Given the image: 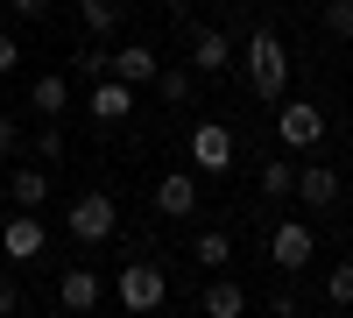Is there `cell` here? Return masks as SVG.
I'll return each mask as SVG.
<instances>
[{"instance_id":"obj_26","label":"cell","mask_w":353,"mask_h":318,"mask_svg":"<svg viewBox=\"0 0 353 318\" xmlns=\"http://www.w3.org/2000/svg\"><path fill=\"white\" fill-rule=\"evenodd\" d=\"M0 311H21V290H14V283H0Z\"/></svg>"},{"instance_id":"obj_7","label":"cell","mask_w":353,"mask_h":318,"mask_svg":"<svg viewBox=\"0 0 353 318\" xmlns=\"http://www.w3.org/2000/svg\"><path fill=\"white\" fill-rule=\"evenodd\" d=\"M0 255H8V262H28V255H43V219H36V212H14L8 226H0Z\"/></svg>"},{"instance_id":"obj_22","label":"cell","mask_w":353,"mask_h":318,"mask_svg":"<svg viewBox=\"0 0 353 318\" xmlns=\"http://www.w3.org/2000/svg\"><path fill=\"white\" fill-rule=\"evenodd\" d=\"M325 21H332V36H346V43H353V0H332Z\"/></svg>"},{"instance_id":"obj_10","label":"cell","mask_w":353,"mask_h":318,"mask_svg":"<svg viewBox=\"0 0 353 318\" xmlns=\"http://www.w3.org/2000/svg\"><path fill=\"white\" fill-rule=\"evenodd\" d=\"M156 212H170V219L198 212V177H191V170H170V177L156 184Z\"/></svg>"},{"instance_id":"obj_5","label":"cell","mask_w":353,"mask_h":318,"mask_svg":"<svg viewBox=\"0 0 353 318\" xmlns=\"http://www.w3.org/2000/svg\"><path fill=\"white\" fill-rule=\"evenodd\" d=\"M191 163H198V170H212V177H219V170H233V135H226L219 121L191 128Z\"/></svg>"},{"instance_id":"obj_18","label":"cell","mask_w":353,"mask_h":318,"mask_svg":"<svg viewBox=\"0 0 353 318\" xmlns=\"http://www.w3.org/2000/svg\"><path fill=\"white\" fill-rule=\"evenodd\" d=\"M191 255H198L205 269H226V262H233V241H226V234H198V241H191Z\"/></svg>"},{"instance_id":"obj_19","label":"cell","mask_w":353,"mask_h":318,"mask_svg":"<svg viewBox=\"0 0 353 318\" xmlns=\"http://www.w3.org/2000/svg\"><path fill=\"white\" fill-rule=\"evenodd\" d=\"M261 191H269V198H283V191H297V170H290L283 156H276V163H261Z\"/></svg>"},{"instance_id":"obj_4","label":"cell","mask_w":353,"mask_h":318,"mask_svg":"<svg viewBox=\"0 0 353 318\" xmlns=\"http://www.w3.org/2000/svg\"><path fill=\"white\" fill-rule=\"evenodd\" d=\"M276 113H283V141H290V149H318L325 113H318L311 99H276Z\"/></svg>"},{"instance_id":"obj_8","label":"cell","mask_w":353,"mask_h":318,"mask_svg":"<svg viewBox=\"0 0 353 318\" xmlns=\"http://www.w3.org/2000/svg\"><path fill=\"white\" fill-rule=\"evenodd\" d=\"M318 255V241H311V226H276V241H269V262L290 276V269H304Z\"/></svg>"},{"instance_id":"obj_24","label":"cell","mask_w":353,"mask_h":318,"mask_svg":"<svg viewBox=\"0 0 353 318\" xmlns=\"http://www.w3.org/2000/svg\"><path fill=\"white\" fill-rule=\"evenodd\" d=\"M14 64H21V43H8V36H0V78H8Z\"/></svg>"},{"instance_id":"obj_12","label":"cell","mask_w":353,"mask_h":318,"mask_svg":"<svg viewBox=\"0 0 353 318\" xmlns=\"http://www.w3.org/2000/svg\"><path fill=\"white\" fill-rule=\"evenodd\" d=\"M113 78H128V85H149V78H163V71H156V50L121 43V50H113Z\"/></svg>"},{"instance_id":"obj_21","label":"cell","mask_w":353,"mask_h":318,"mask_svg":"<svg viewBox=\"0 0 353 318\" xmlns=\"http://www.w3.org/2000/svg\"><path fill=\"white\" fill-rule=\"evenodd\" d=\"M163 99L184 106V99H191V71H163Z\"/></svg>"},{"instance_id":"obj_27","label":"cell","mask_w":353,"mask_h":318,"mask_svg":"<svg viewBox=\"0 0 353 318\" xmlns=\"http://www.w3.org/2000/svg\"><path fill=\"white\" fill-rule=\"evenodd\" d=\"M163 8H191V0H163Z\"/></svg>"},{"instance_id":"obj_11","label":"cell","mask_w":353,"mask_h":318,"mask_svg":"<svg viewBox=\"0 0 353 318\" xmlns=\"http://www.w3.org/2000/svg\"><path fill=\"white\" fill-rule=\"evenodd\" d=\"M28 106L50 113V121H64V113H71V85H64V71H43L36 85H28Z\"/></svg>"},{"instance_id":"obj_16","label":"cell","mask_w":353,"mask_h":318,"mask_svg":"<svg viewBox=\"0 0 353 318\" xmlns=\"http://www.w3.org/2000/svg\"><path fill=\"white\" fill-rule=\"evenodd\" d=\"M205 311H212V318H241L248 290H241V283H212V290H205Z\"/></svg>"},{"instance_id":"obj_15","label":"cell","mask_w":353,"mask_h":318,"mask_svg":"<svg viewBox=\"0 0 353 318\" xmlns=\"http://www.w3.org/2000/svg\"><path fill=\"white\" fill-rule=\"evenodd\" d=\"M8 198H14V206H43V198H50V177H43V170H14V177H8Z\"/></svg>"},{"instance_id":"obj_3","label":"cell","mask_w":353,"mask_h":318,"mask_svg":"<svg viewBox=\"0 0 353 318\" xmlns=\"http://www.w3.org/2000/svg\"><path fill=\"white\" fill-rule=\"evenodd\" d=\"M71 234L78 241H113V198L106 191H85V198H71Z\"/></svg>"},{"instance_id":"obj_17","label":"cell","mask_w":353,"mask_h":318,"mask_svg":"<svg viewBox=\"0 0 353 318\" xmlns=\"http://www.w3.org/2000/svg\"><path fill=\"white\" fill-rule=\"evenodd\" d=\"M78 14L92 36H113V21H121V0H78Z\"/></svg>"},{"instance_id":"obj_9","label":"cell","mask_w":353,"mask_h":318,"mask_svg":"<svg viewBox=\"0 0 353 318\" xmlns=\"http://www.w3.org/2000/svg\"><path fill=\"white\" fill-rule=\"evenodd\" d=\"M99 297H106V290H99L92 269H64V276H57V304H64V311L85 318V311H99Z\"/></svg>"},{"instance_id":"obj_23","label":"cell","mask_w":353,"mask_h":318,"mask_svg":"<svg viewBox=\"0 0 353 318\" xmlns=\"http://www.w3.org/2000/svg\"><path fill=\"white\" fill-rule=\"evenodd\" d=\"M14 149H21V128L8 121V113H0V156H14Z\"/></svg>"},{"instance_id":"obj_20","label":"cell","mask_w":353,"mask_h":318,"mask_svg":"<svg viewBox=\"0 0 353 318\" xmlns=\"http://www.w3.org/2000/svg\"><path fill=\"white\" fill-rule=\"evenodd\" d=\"M325 297H332V304H353V262H339V269L325 276Z\"/></svg>"},{"instance_id":"obj_14","label":"cell","mask_w":353,"mask_h":318,"mask_svg":"<svg viewBox=\"0 0 353 318\" xmlns=\"http://www.w3.org/2000/svg\"><path fill=\"white\" fill-rule=\"evenodd\" d=\"M297 198H304V206H332V198H339V177H332L325 163H318V170H297Z\"/></svg>"},{"instance_id":"obj_6","label":"cell","mask_w":353,"mask_h":318,"mask_svg":"<svg viewBox=\"0 0 353 318\" xmlns=\"http://www.w3.org/2000/svg\"><path fill=\"white\" fill-rule=\"evenodd\" d=\"M85 106H92V121H106V128H113V121H128V113H134V85L106 71V78L92 85V99H85Z\"/></svg>"},{"instance_id":"obj_25","label":"cell","mask_w":353,"mask_h":318,"mask_svg":"<svg viewBox=\"0 0 353 318\" xmlns=\"http://www.w3.org/2000/svg\"><path fill=\"white\" fill-rule=\"evenodd\" d=\"M14 14H21V21H43V14H50V0H14Z\"/></svg>"},{"instance_id":"obj_1","label":"cell","mask_w":353,"mask_h":318,"mask_svg":"<svg viewBox=\"0 0 353 318\" xmlns=\"http://www.w3.org/2000/svg\"><path fill=\"white\" fill-rule=\"evenodd\" d=\"M248 78H254L261 99H283V85H290V50H283L276 28H254V36H248Z\"/></svg>"},{"instance_id":"obj_13","label":"cell","mask_w":353,"mask_h":318,"mask_svg":"<svg viewBox=\"0 0 353 318\" xmlns=\"http://www.w3.org/2000/svg\"><path fill=\"white\" fill-rule=\"evenodd\" d=\"M191 71H226V36L219 28H191Z\"/></svg>"},{"instance_id":"obj_2","label":"cell","mask_w":353,"mask_h":318,"mask_svg":"<svg viewBox=\"0 0 353 318\" xmlns=\"http://www.w3.org/2000/svg\"><path fill=\"white\" fill-rule=\"evenodd\" d=\"M113 290H121L128 311H156V304L170 297V276H163L156 262H134V269H121V283H113Z\"/></svg>"}]
</instances>
